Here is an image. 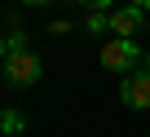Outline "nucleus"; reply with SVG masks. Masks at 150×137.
I'll list each match as a JSON object with an SVG mask.
<instances>
[{
    "label": "nucleus",
    "instance_id": "5",
    "mask_svg": "<svg viewBox=\"0 0 150 137\" xmlns=\"http://www.w3.org/2000/svg\"><path fill=\"white\" fill-rule=\"evenodd\" d=\"M0 133H9V137L27 133V115L22 111H0Z\"/></svg>",
    "mask_w": 150,
    "mask_h": 137
},
{
    "label": "nucleus",
    "instance_id": "11",
    "mask_svg": "<svg viewBox=\"0 0 150 137\" xmlns=\"http://www.w3.org/2000/svg\"><path fill=\"white\" fill-rule=\"evenodd\" d=\"M128 5H137V9H150V0H128Z\"/></svg>",
    "mask_w": 150,
    "mask_h": 137
},
{
    "label": "nucleus",
    "instance_id": "13",
    "mask_svg": "<svg viewBox=\"0 0 150 137\" xmlns=\"http://www.w3.org/2000/svg\"><path fill=\"white\" fill-rule=\"evenodd\" d=\"M0 137H9V133H0Z\"/></svg>",
    "mask_w": 150,
    "mask_h": 137
},
{
    "label": "nucleus",
    "instance_id": "4",
    "mask_svg": "<svg viewBox=\"0 0 150 137\" xmlns=\"http://www.w3.org/2000/svg\"><path fill=\"white\" fill-rule=\"evenodd\" d=\"M146 27V9H137V5H119V9H110V35H137Z\"/></svg>",
    "mask_w": 150,
    "mask_h": 137
},
{
    "label": "nucleus",
    "instance_id": "10",
    "mask_svg": "<svg viewBox=\"0 0 150 137\" xmlns=\"http://www.w3.org/2000/svg\"><path fill=\"white\" fill-rule=\"evenodd\" d=\"M5 57H9V40L0 35V62H5Z\"/></svg>",
    "mask_w": 150,
    "mask_h": 137
},
{
    "label": "nucleus",
    "instance_id": "3",
    "mask_svg": "<svg viewBox=\"0 0 150 137\" xmlns=\"http://www.w3.org/2000/svg\"><path fill=\"white\" fill-rule=\"evenodd\" d=\"M0 66H5V80H9L13 89H31V84L44 75V62H40L31 49H27V53H9Z\"/></svg>",
    "mask_w": 150,
    "mask_h": 137
},
{
    "label": "nucleus",
    "instance_id": "1",
    "mask_svg": "<svg viewBox=\"0 0 150 137\" xmlns=\"http://www.w3.org/2000/svg\"><path fill=\"white\" fill-rule=\"evenodd\" d=\"M97 62L106 66V71H119V75H128V71H137V66L146 62V53H141V44H137V40H128V35H110V40L102 44Z\"/></svg>",
    "mask_w": 150,
    "mask_h": 137
},
{
    "label": "nucleus",
    "instance_id": "7",
    "mask_svg": "<svg viewBox=\"0 0 150 137\" xmlns=\"http://www.w3.org/2000/svg\"><path fill=\"white\" fill-rule=\"evenodd\" d=\"M5 40H9V53H27V49H31L22 31H13V35H5Z\"/></svg>",
    "mask_w": 150,
    "mask_h": 137
},
{
    "label": "nucleus",
    "instance_id": "12",
    "mask_svg": "<svg viewBox=\"0 0 150 137\" xmlns=\"http://www.w3.org/2000/svg\"><path fill=\"white\" fill-rule=\"evenodd\" d=\"M22 5H49V0H22Z\"/></svg>",
    "mask_w": 150,
    "mask_h": 137
},
{
    "label": "nucleus",
    "instance_id": "2",
    "mask_svg": "<svg viewBox=\"0 0 150 137\" xmlns=\"http://www.w3.org/2000/svg\"><path fill=\"white\" fill-rule=\"evenodd\" d=\"M119 102H124L128 111H150V53H146V62L137 66V71L124 75V84H119Z\"/></svg>",
    "mask_w": 150,
    "mask_h": 137
},
{
    "label": "nucleus",
    "instance_id": "6",
    "mask_svg": "<svg viewBox=\"0 0 150 137\" xmlns=\"http://www.w3.org/2000/svg\"><path fill=\"white\" fill-rule=\"evenodd\" d=\"M88 35H102V31H110V9H88Z\"/></svg>",
    "mask_w": 150,
    "mask_h": 137
},
{
    "label": "nucleus",
    "instance_id": "9",
    "mask_svg": "<svg viewBox=\"0 0 150 137\" xmlns=\"http://www.w3.org/2000/svg\"><path fill=\"white\" fill-rule=\"evenodd\" d=\"M84 5H88V9H110L115 0H84Z\"/></svg>",
    "mask_w": 150,
    "mask_h": 137
},
{
    "label": "nucleus",
    "instance_id": "8",
    "mask_svg": "<svg viewBox=\"0 0 150 137\" xmlns=\"http://www.w3.org/2000/svg\"><path fill=\"white\" fill-rule=\"evenodd\" d=\"M66 31H71V22H62V18H57V22H49V35H66Z\"/></svg>",
    "mask_w": 150,
    "mask_h": 137
}]
</instances>
